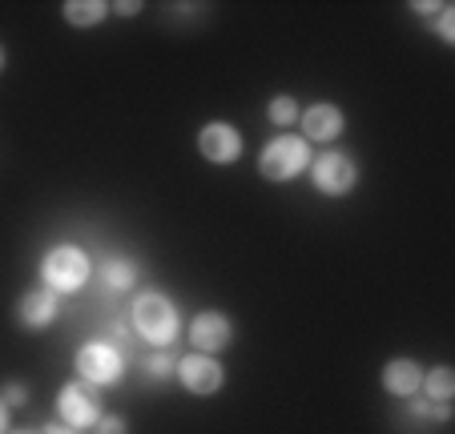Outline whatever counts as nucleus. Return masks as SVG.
I'll use <instances>...</instances> for the list:
<instances>
[{"label": "nucleus", "mask_w": 455, "mask_h": 434, "mask_svg": "<svg viewBox=\"0 0 455 434\" xmlns=\"http://www.w3.org/2000/svg\"><path fill=\"white\" fill-rule=\"evenodd\" d=\"M299 125H302V141H315V145H331V141H339L343 137V109L339 105H331V101H318V105H310L307 113H299Z\"/></svg>", "instance_id": "10"}, {"label": "nucleus", "mask_w": 455, "mask_h": 434, "mask_svg": "<svg viewBox=\"0 0 455 434\" xmlns=\"http://www.w3.org/2000/svg\"><path fill=\"white\" fill-rule=\"evenodd\" d=\"M0 402H4V406H25V402H28V386L25 383H4Z\"/></svg>", "instance_id": "19"}, {"label": "nucleus", "mask_w": 455, "mask_h": 434, "mask_svg": "<svg viewBox=\"0 0 455 434\" xmlns=\"http://www.w3.org/2000/svg\"><path fill=\"white\" fill-rule=\"evenodd\" d=\"M423 394H427L431 402H451L455 394V370L451 367H435L423 375Z\"/></svg>", "instance_id": "14"}, {"label": "nucleus", "mask_w": 455, "mask_h": 434, "mask_svg": "<svg viewBox=\"0 0 455 434\" xmlns=\"http://www.w3.org/2000/svg\"><path fill=\"white\" fill-rule=\"evenodd\" d=\"M133 278H138V270H133V262H125V257H113V262L101 265V281L109 289H129Z\"/></svg>", "instance_id": "15"}, {"label": "nucleus", "mask_w": 455, "mask_h": 434, "mask_svg": "<svg viewBox=\"0 0 455 434\" xmlns=\"http://www.w3.org/2000/svg\"><path fill=\"white\" fill-rule=\"evenodd\" d=\"M4 65H9V52H4V44H0V73H4Z\"/></svg>", "instance_id": "25"}, {"label": "nucleus", "mask_w": 455, "mask_h": 434, "mask_svg": "<svg viewBox=\"0 0 455 434\" xmlns=\"http://www.w3.org/2000/svg\"><path fill=\"white\" fill-rule=\"evenodd\" d=\"M198 154L210 165H234L242 157V133L234 125H226V121H210L198 133Z\"/></svg>", "instance_id": "9"}, {"label": "nucleus", "mask_w": 455, "mask_h": 434, "mask_svg": "<svg viewBox=\"0 0 455 434\" xmlns=\"http://www.w3.org/2000/svg\"><path fill=\"white\" fill-rule=\"evenodd\" d=\"M109 9L125 12V17H138V12H141V4H109Z\"/></svg>", "instance_id": "23"}, {"label": "nucleus", "mask_w": 455, "mask_h": 434, "mask_svg": "<svg viewBox=\"0 0 455 434\" xmlns=\"http://www.w3.org/2000/svg\"><path fill=\"white\" fill-rule=\"evenodd\" d=\"M57 318V294L52 289H28V294H20L17 302V322L25 326V330H44V326Z\"/></svg>", "instance_id": "11"}, {"label": "nucleus", "mask_w": 455, "mask_h": 434, "mask_svg": "<svg viewBox=\"0 0 455 434\" xmlns=\"http://www.w3.org/2000/svg\"><path fill=\"white\" fill-rule=\"evenodd\" d=\"M57 414L65 426H73V430H89V426L101 422L105 414V398H101V386L93 383H69V386H60L57 394Z\"/></svg>", "instance_id": "3"}, {"label": "nucleus", "mask_w": 455, "mask_h": 434, "mask_svg": "<svg viewBox=\"0 0 455 434\" xmlns=\"http://www.w3.org/2000/svg\"><path fill=\"white\" fill-rule=\"evenodd\" d=\"M0 434H9V406L0 402Z\"/></svg>", "instance_id": "24"}, {"label": "nucleus", "mask_w": 455, "mask_h": 434, "mask_svg": "<svg viewBox=\"0 0 455 434\" xmlns=\"http://www.w3.org/2000/svg\"><path fill=\"white\" fill-rule=\"evenodd\" d=\"M81 383H93V386H113L121 375H125V358L109 346V342H85L73 358Z\"/></svg>", "instance_id": "5"}, {"label": "nucleus", "mask_w": 455, "mask_h": 434, "mask_svg": "<svg viewBox=\"0 0 455 434\" xmlns=\"http://www.w3.org/2000/svg\"><path fill=\"white\" fill-rule=\"evenodd\" d=\"M427 414L439 418V422H447V418H451V406H447V402H435V406H427Z\"/></svg>", "instance_id": "21"}, {"label": "nucleus", "mask_w": 455, "mask_h": 434, "mask_svg": "<svg viewBox=\"0 0 455 434\" xmlns=\"http://www.w3.org/2000/svg\"><path fill=\"white\" fill-rule=\"evenodd\" d=\"M189 342H194L198 354L214 358L234 342V322L222 314V310H202V314L189 322Z\"/></svg>", "instance_id": "8"}, {"label": "nucleus", "mask_w": 455, "mask_h": 434, "mask_svg": "<svg viewBox=\"0 0 455 434\" xmlns=\"http://www.w3.org/2000/svg\"><path fill=\"white\" fill-rule=\"evenodd\" d=\"M423 386V367L411 362V358H391L383 367V391L395 394V398H411Z\"/></svg>", "instance_id": "12"}, {"label": "nucleus", "mask_w": 455, "mask_h": 434, "mask_svg": "<svg viewBox=\"0 0 455 434\" xmlns=\"http://www.w3.org/2000/svg\"><path fill=\"white\" fill-rule=\"evenodd\" d=\"M89 273H93V265H89L85 249L77 246H52L41 257V281L52 294H77L89 281Z\"/></svg>", "instance_id": "2"}, {"label": "nucleus", "mask_w": 455, "mask_h": 434, "mask_svg": "<svg viewBox=\"0 0 455 434\" xmlns=\"http://www.w3.org/2000/svg\"><path fill=\"white\" fill-rule=\"evenodd\" d=\"M133 330H138L149 346L165 350L178 338V306H173L165 294H157V289H146V294L133 302Z\"/></svg>", "instance_id": "1"}, {"label": "nucleus", "mask_w": 455, "mask_h": 434, "mask_svg": "<svg viewBox=\"0 0 455 434\" xmlns=\"http://www.w3.org/2000/svg\"><path fill=\"white\" fill-rule=\"evenodd\" d=\"M299 113H302V109H299V101H294V97H286V93H278L275 101L267 105V117L275 121L278 129H291L294 121H299Z\"/></svg>", "instance_id": "16"}, {"label": "nucleus", "mask_w": 455, "mask_h": 434, "mask_svg": "<svg viewBox=\"0 0 455 434\" xmlns=\"http://www.w3.org/2000/svg\"><path fill=\"white\" fill-rule=\"evenodd\" d=\"M97 434H129V426H125V418H121V414H101Z\"/></svg>", "instance_id": "20"}, {"label": "nucleus", "mask_w": 455, "mask_h": 434, "mask_svg": "<svg viewBox=\"0 0 455 434\" xmlns=\"http://www.w3.org/2000/svg\"><path fill=\"white\" fill-rule=\"evenodd\" d=\"M310 170V145L302 137H275L258 157V173L267 181H291Z\"/></svg>", "instance_id": "4"}, {"label": "nucleus", "mask_w": 455, "mask_h": 434, "mask_svg": "<svg viewBox=\"0 0 455 434\" xmlns=\"http://www.w3.org/2000/svg\"><path fill=\"white\" fill-rule=\"evenodd\" d=\"M60 12H65V20H69L73 28H93L109 17V4H105V0H65Z\"/></svg>", "instance_id": "13"}, {"label": "nucleus", "mask_w": 455, "mask_h": 434, "mask_svg": "<svg viewBox=\"0 0 455 434\" xmlns=\"http://www.w3.org/2000/svg\"><path fill=\"white\" fill-rule=\"evenodd\" d=\"M178 383L186 386L189 394H198V398H206V394H218L222 391V383H226V375H222V367H218V358H210V354H186V358H178Z\"/></svg>", "instance_id": "7"}, {"label": "nucleus", "mask_w": 455, "mask_h": 434, "mask_svg": "<svg viewBox=\"0 0 455 434\" xmlns=\"http://www.w3.org/2000/svg\"><path fill=\"white\" fill-rule=\"evenodd\" d=\"M310 181H315L318 193L343 197V193H351V189L359 185V165H355L347 154L310 157Z\"/></svg>", "instance_id": "6"}, {"label": "nucleus", "mask_w": 455, "mask_h": 434, "mask_svg": "<svg viewBox=\"0 0 455 434\" xmlns=\"http://www.w3.org/2000/svg\"><path fill=\"white\" fill-rule=\"evenodd\" d=\"M41 434H77V430H73V426H65V422H52V426H44Z\"/></svg>", "instance_id": "22"}, {"label": "nucleus", "mask_w": 455, "mask_h": 434, "mask_svg": "<svg viewBox=\"0 0 455 434\" xmlns=\"http://www.w3.org/2000/svg\"><path fill=\"white\" fill-rule=\"evenodd\" d=\"M146 370H149V375H154V378L173 375V370H178V362H173V358H170V346H165V350H154V354L146 358Z\"/></svg>", "instance_id": "17"}, {"label": "nucleus", "mask_w": 455, "mask_h": 434, "mask_svg": "<svg viewBox=\"0 0 455 434\" xmlns=\"http://www.w3.org/2000/svg\"><path fill=\"white\" fill-rule=\"evenodd\" d=\"M435 33H439V41H443V44H455V9H451V4H443V9H439Z\"/></svg>", "instance_id": "18"}]
</instances>
